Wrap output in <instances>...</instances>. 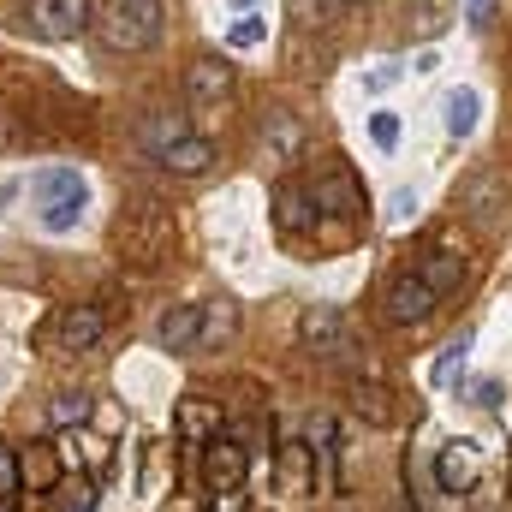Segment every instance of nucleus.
Segmentation results:
<instances>
[{
    "label": "nucleus",
    "instance_id": "nucleus-1",
    "mask_svg": "<svg viewBox=\"0 0 512 512\" xmlns=\"http://www.w3.org/2000/svg\"><path fill=\"white\" fill-rule=\"evenodd\" d=\"M90 30H96V42H102L108 54H143V48L161 42L167 12H161V0H108Z\"/></svg>",
    "mask_w": 512,
    "mask_h": 512
},
{
    "label": "nucleus",
    "instance_id": "nucleus-2",
    "mask_svg": "<svg viewBox=\"0 0 512 512\" xmlns=\"http://www.w3.org/2000/svg\"><path fill=\"white\" fill-rule=\"evenodd\" d=\"M203 489L215 495V507H239V489H245V477H251V447L239 441V435H209L203 441Z\"/></svg>",
    "mask_w": 512,
    "mask_h": 512
},
{
    "label": "nucleus",
    "instance_id": "nucleus-3",
    "mask_svg": "<svg viewBox=\"0 0 512 512\" xmlns=\"http://www.w3.org/2000/svg\"><path fill=\"white\" fill-rule=\"evenodd\" d=\"M114 245H120V256L143 262V268L161 262L167 245H173V215H161V209H126L120 227H114Z\"/></svg>",
    "mask_w": 512,
    "mask_h": 512
},
{
    "label": "nucleus",
    "instance_id": "nucleus-4",
    "mask_svg": "<svg viewBox=\"0 0 512 512\" xmlns=\"http://www.w3.org/2000/svg\"><path fill=\"white\" fill-rule=\"evenodd\" d=\"M24 24L42 42H78L96 24V0H24Z\"/></svg>",
    "mask_w": 512,
    "mask_h": 512
},
{
    "label": "nucleus",
    "instance_id": "nucleus-5",
    "mask_svg": "<svg viewBox=\"0 0 512 512\" xmlns=\"http://www.w3.org/2000/svg\"><path fill=\"white\" fill-rule=\"evenodd\" d=\"M477 477H483V447L471 441V435H453L441 453H435V483H441V495H471L477 489Z\"/></svg>",
    "mask_w": 512,
    "mask_h": 512
},
{
    "label": "nucleus",
    "instance_id": "nucleus-6",
    "mask_svg": "<svg viewBox=\"0 0 512 512\" xmlns=\"http://www.w3.org/2000/svg\"><path fill=\"white\" fill-rule=\"evenodd\" d=\"M310 197H316V221L328 215V221H364V185L346 173V167H334V173H322L316 185H310Z\"/></svg>",
    "mask_w": 512,
    "mask_h": 512
},
{
    "label": "nucleus",
    "instance_id": "nucleus-7",
    "mask_svg": "<svg viewBox=\"0 0 512 512\" xmlns=\"http://www.w3.org/2000/svg\"><path fill=\"white\" fill-rule=\"evenodd\" d=\"M435 304H441V292H435L423 274H399V280L387 286V322H393V328H423V322L435 316Z\"/></svg>",
    "mask_w": 512,
    "mask_h": 512
},
{
    "label": "nucleus",
    "instance_id": "nucleus-8",
    "mask_svg": "<svg viewBox=\"0 0 512 512\" xmlns=\"http://www.w3.org/2000/svg\"><path fill=\"white\" fill-rule=\"evenodd\" d=\"M274 227L286 239L316 233V197H310V185H298V179H280L274 185Z\"/></svg>",
    "mask_w": 512,
    "mask_h": 512
},
{
    "label": "nucleus",
    "instance_id": "nucleus-9",
    "mask_svg": "<svg viewBox=\"0 0 512 512\" xmlns=\"http://www.w3.org/2000/svg\"><path fill=\"white\" fill-rule=\"evenodd\" d=\"M227 429V417H221V405L215 399H203V393H185L179 405H173V435L185 441V447H203L209 435H221Z\"/></svg>",
    "mask_w": 512,
    "mask_h": 512
},
{
    "label": "nucleus",
    "instance_id": "nucleus-10",
    "mask_svg": "<svg viewBox=\"0 0 512 512\" xmlns=\"http://www.w3.org/2000/svg\"><path fill=\"white\" fill-rule=\"evenodd\" d=\"M102 328H108L102 304H66V310L54 316V340H60V352H90V346L102 340Z\"/></svg>",
    "mask_w": 512,
    "mask_h": 512
},
{
    "label": "nucleus",
    "instance_id": "nucleus-11",
    "mask_svg": "<svg viewBox=\"0 0 512 512\" xmlns=\"http://www.w3.org/2000/svg\"><path fill=\"white\" fill-rule=\"evenodd\" d=\"M60 477H66V459H60L54 441H30V447L18 453V489H24V495H48Z\"/></svg>",
    "mask_w": 512,
    "mask_h": 512
},
{
    "label": "nucleus",
    "instance_id": "nucleus-12",
    "mask_svg": "<svg viewBox=\"0 0 512 512\" xmlns=\"http://www.w3.org/2000/svg\"><path fill=\"white\" fill-rule=\"evenodd\" d=\"M185 96H191L197 108L227 102V96H233V66H227V60H215V54L191 60V66H185Z\"/></svg>",
    "mask_w": 512,
    "mask_h": 512
},
{
    "label": "nucleus",
    "instance_id": "nucleus-13",
    "mask_svg": "<svg viewBox=\"0 0 512 512\" xmlns=\"http://www.w3.org/2000/svg\"><path fill=\"white\" fill-rule=\"evenodd\" d=\"M215 155H221V149H215L209 137H191V131H185V137H173L155 161H161L167 173H179V179H197V173H209V167H215Z\"/></svg>",
    "mask_w": 512,
    "mask_h": 512
},
{
    "label": "nucleus",
    "instance_id": "nucleus-14",
    "mask_svg": "<svg viewBox=\"0 0 512 512\" xmlns=\"http://www.w3.org/2000/svg\"><path fill=\"white\" fill-rule=\"evenodd\" d=\"M197 334H203V304H173L155 322V346L161 352H197Z\"/></svg>",
    "mask_w": 512,
    "mask_h": 512
},
{
    "label": "nucleus",
    "instance_id": "nucleus-15",
    "mask_svg": "<svg viewBox=\"0 0 512 512\" xmlns=\"http://www.w3.org/2000/svg\"><path fill=\"white\" fill-rule=\"evenodd\" d=\"M30 191H36V203H90V185L78 167H42L30 179Z\"/></svg>",
    "mask_w": 512,
    "mask_h": 512
},
{
    "label": "nucleus",
    "instance_id": "nucleus-16",
    "mask_svg": "<svg viewBox=\"0 0 512 512\" xmlns=\"http://www.w3.org/2000/svg\"><path fill=\"white\" fill-rule=\"evenodd\" d=\"M274 477L286 495H316V447H280Z\"/></svg>",
    "mask_w": 512,
    "mask_h": 512
},
{
    "label": "nucleus",
    "instance_id": "nucleus-17",
    "mask_svg": "<svg viewBox=\"0 0 512 512\" xmlns=\"http://www.w3.org/2000/svg\"><path fill=\"white\" fill-rule=\"evenodd\" d=\"M298 334H304L316 352H334V346L346 340V316H340L334 304H310V310L298 316Z\"/></svg>",
    "mask_w": 512,
    "mask_h": 512
},
{
    "label": "nucleus",
    "instance_id": "nucleus-18",
    "mask_svg": "<svg viewBox=\"0 0 512 512\" xmlns=\"http://www.w3.org/2000/svg\"><path fill=\"white\" fill-rule=\"evenodd\" d=\"M477 114H483V96L471 84H459V90L441 96V126H447V137H471L477 131Z\"/></svg>",
    "mask_w": 512,
    "mask_h": 512
},
{
    "label": "nucleus",
    "instance_id": "nucleus-19",
    "mask_svg": "<svg viewBox=\"0 0 512 512\" xmlns=\"http://www.w3.org/2000/svg\"><path fill=\"white\" fill-rule=\"evenodd\" d=\"M262 143H268V155L292 161V155L304 149V120L286 114V108H268V120H262Z\"/></svg>",
    "mask_w": 512,
    "mask_h": 512
},
{
    "label": "nucleus",
    "instance_id": "nucleus-20",
    "mask_svg": "<svg viewBox=\"0 0 512 512\" xmlns=\"http://www.w3.org/2000/svg\"><path fill=\"white\" fill-rule=\"evenodd\" d=\"M90 411H96V399H90V393H78V387H66V393H54V399H48V429H84V423H90Z\"/></svg>",
    "mask_w": 512,
    "mask_h": 512
},
{
    "label": "nucleus",
    "instance_id": "nucleus-21",
    "mask_svg": "<svg viewBox=\"0 0 512 512\" xmlns=\"http://www.w3.org/2000/svg\"><path fill=\"white\" fill-rule=\"evenodd\" d=\"M417 274H423V280H429V286H435L441 298L465 286V262H459V256L447 251V245H441V251H429V256H423V268H417Z\"/></svg>",
    "mask_w": 512,
    "mask_h": 512
},
{
    "label": "nucleus",
    "instance_id": "nucleus-22",
    "mask_svg": "<svg viewBox=\"0 0 512 512\" xmlns=\"http://www.w3.org/2000/svg\"><path fill=\"white\" fill-rule=\"evenodd\" d=\"M393 393H387L382 382H352V411L370 423V429H387L393 423V405H387Z\"/></svg>",
    "mask_w": 512,
    "mask_h": 512
},
{
    "label": "nucleus",
    "instance_id": "nucleus-23",
    "mask_svg": "<svg viewBox=\"0 0 512 512\" xmlns=\"http://www.w3.org/2000/svg\"><path fill=\"white\" fill-rule=\"evenodd\" d=\"M185 131H191V120H185V114H149V120H143V131H137V143H143V155L155 161V155H161L173 137H185Z\"/></svg>",
    "mask_w": 512,
    "mask_h": 512
},
{
    "label": "nucleus",
    "instance_id": "nucleus-24",
    "mask_svg": "<svg viewBox=\"0 0 512 512\" xmlns=\"http://www.w3.org/2000/svg\"><path fill=\"white\" fill-rule=\"evenodd\" d=\"M239 328V310L221 298V304H203V334H197V352H209V346H221L227 334Z\"/></svg>",
    "mask_w": 512,
    "mask_h": 512
},
{
    "label": "nucleus",
    "instance_id": "nucleus-25",
    "mask_svg": "<svg viewBox=\"0 0 512 512\" xmlns=\"http://www.w3.org/2000/svg\"><path fill=\"white\" fill-rule=\"evenodd\" d=\"M48 501H54L60 512H90L102 495H96V483H90V477H78V483H72V477H60V483L48 489Z\"/></svg>",
    "mask_w": 512,
    "mask_h": 512
},
{
    "label": "nucleus",
    "instance_id": "nucleus-26",
    "mask_svg": "<svg viewBox=\"0 0 512 512\" xmlns=\"http://www.w3.org/2000/svg\"><path fill=\"white\" fill-rule=\"evenodd\" d=\"M471 340H477V334H471V328H459V334L441 346V358H435V370H429V376H435L441 387H447L453 376H459V370H465V352H471Z\"/></svg>",
    "mask_w": 512,
    "mask_h": 512
},
{
    "label": "nucleus",
    "instance_id": "nucleus-27",
    "mask_svg": "<svg viewBox=\"0 0 512 512\" xmlns=\"http://www.w3.org/2000/svg\"><path fill=\"white\" fill-rule=\"evenodd\" d=\"M227 42H233V48H262V42H268V18H256V12H245V18H233Z\"/></svg>",
    "mask_w": 512,
    "mask_h": 512
},
{
    "label": "nucleus",
    "instance_id": "nucleus-28",
    "mask_svg": "<svg viewBox=\"0 0 512 512\" xmlns=\"http://www.w3.org/2000/svg\"><path fill=\"white\" fill-rule=\"evenodd\" d=\"M387 221H393V227H411V221H417V191H393V197H387Z\"/></svg>",
    "mask_w": 512,
    "mask_h": 512
},
{
    "label": "nucleus",
    "instance_id": "nucleus-29",
    "mask_svg": "<svg viewBox=\"0 0 512 512\" xmlns=\"http://www.w3.org/2000/svg\"><path fill=\"white\" fill-rule=\"evenodd\" d=\"M370 137H376V149H393L399 143V114H370Z\"/></svg>",
    "mask_w": 512,
    "mask_h": 512
},
{
    "label": "nucleus",
    "instance_id": "nucleus-30",
    "mask_svg": "<svg viewBox=\"0 0 512 512\" xmlns=\"http://www.w3.org/2000/svg\"><path fill=\"white\" fill-rule=\"evenodd\" d=\"M399 78H405V72H399V66H376V72H370V78H364V90H370V96H382V90H393V84H399Z\"/></svg>",
    "mask_w": 512,
    "mask_h": 512
},
{
    "label": "nucleus",
    "instance_id": "nucleus-31",
    "mask_svg": "<svg viewBox=\"0 0 512 512\" xmlns=\"http://www.w3.org/2000/svg\"><path fill=\"white\" fill-rule=\"evenodd\" d=\"M501 399H507V387H501V382H477V387H471V405H483V411H495Z\"/></svg>",
    "mask_w": 512,
    "mask_h": 512
},
{
    "label": "nucleus",
    "instance_id": "nucleus-32",
    "mask_svg": "<svg viewBox=\"0 0 512 512\" xmlns=\"http://www.w3.org/2000/svg\"><path fill=\"white\" fill-rule=\"evenodd\" d=\"M233 6H256V0H233Z\"/></svg>",
    "mask_w": 512,
    "mask_h": 512
}]
</instances>
